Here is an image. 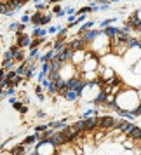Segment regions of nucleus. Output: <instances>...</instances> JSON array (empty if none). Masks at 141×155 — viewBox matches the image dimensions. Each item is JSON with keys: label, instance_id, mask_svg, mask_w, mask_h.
Masks as SVG:
<instances>
[{"label": "nucleus", "instance_id": "6", "mask_svg": "<svg viewBox=\"0 0 141 155\" xmlns=\"http://www.w3.org/2000/svg\"><path fill=\"white\" fill-rule=\"evenodd\" d=\"M120 129H122V133H129L131 134V131L134 129L133 124H129V122H120Z\"/></svg>", "mask_w": 141, "mask_h": 155}, {"label": "nucleus", "instance_id": "9", "mask_svg": "<svg viewBox=\"0 0 141 155\" xmlns=\"http://www.w3.org/2000/svg\"><path fill=\"white\" fill-rule=\"evenodd\" d=\"M131 25H134V26H141V19L139 18H136V16H133V18H131Z\"/></svg>", "mask_w": 141, "mask_h": 155}, {"label": "nucleus", "instance_id": "4", "mask_svg": "<svg viewBox=\"0 0 141 155\" xmlns=\"http://www.w3.org/2000/svg\"><path fill=\"white\" fill-rule=\"evenodd\" d=\"M94 127H98V119H87V120H84V129L92 131Z\"/></svg>", "mask_w": 141, "mask_h": 155}, {"label": "nucleus", "instance_id": "10", "mask_svg": "<svg viewBox=\"0 0 141 155\" xmlns=\"http://www.w3.org/2000/svg\"><path fill=\"white\" fill-rule=\"evenodd\" d=\"M51 80H54V82L59 80V73H57V71H52V73H51Z\"/></svg>", "mask_w": 141, "mask_h": 155}, {"label": "nucleus", "instance_id": "8", "mask_svg": "<svg viewBox=\"0 0 141 155\" xmlns=\"http://www.w3.org/2000/svg\"><path fill=\"white\" fill-rule=\"evenodd\" d=\"M103 33H105V35H108V37H115L117 33H119V30L113 28V26H108V28H106L105 31H103Z\"/></svg>", "mask_w": 141, "mask_h": 155}, {"label": "nucleus", "instance_id": "1", "mask_svg": "<svg viewBox=\"0 0 141 155\" xmlns=\"http://www.w3.org/2000/svg\"><path fill=\"white\" fill-rule=\"evenodd\" d=\"M112 126H117V122H115L112 117H99L98 119V127L106 129V127H112Z\"/></svg>", "mask_w": 141, "mask_h": 155}, {"label": "nucleus", "instance_id": "3", "mask_svg": "<svg viewBox=\"0 0 141 155\" xmlns=\"http://www.w3.org/2000/svg\"><path fill=\"white\" fill-rule=\"evenodd\" d=\"M66 89H71V91H73V89H75V91H80V89H82V82L77 80V78H73V80H70V82L66 84Z\"/></svg>", "mask_w": 141, "mask_h": 155}, {"label": "nucleus", "instance_id": "12", "mask_svg": "<svg viewBox=\"0 0 141 155\" xmlns=\"http://www.w3.org/2000/svg\"><path fill=\"white\" fill-rule=\"evenodd\" d=\"M66 96H68V98H75L77 94H75V92H73V91H68V92H66Z\"/></svg>", "mask_w": 141, "mask_h": 155}, {"label": "nucleus", "instance_id": "11", "mask_svg": "<svg viewBox=\"0 0 141 155\" xmlns=\"http://www.w3.org/2000/svg\"><path fill=\"white\" fill-rule=\"evenodd\" d=\"M26 44H28V37L23 35L21 38H19V45H26Z\"/></svg>", "mask_w": 141, "mask_h": 155}, {"label": "nucleus", "instance_id": "15", "mask_svg": "<svg viewBox=\"0 0 141 155\" xmlns=\"http://www.w3.org/2000/svg\"><path fill=\"white\" fill-rule=\"evenodd\" d=\"M139 141H141V138H139Z\"/></svg>", "mask_w": 141, "mask_h": 155}, {"label": "nucleus", "instance_id": "13", "mask_svg": "<svg viewBox=\"0 0 141 155\" xmlns=\"http://www.w3.org/2000/svg\"><path fill=\"white\" fill-rule=\"evenodd\" d=\"M63 49V42H57L56 44V51H61Z\"/></svg>", "mask_w": 141, "mask_h": 155}, {"label": "nucleus", "instance_id": "2", "mask_svg": "<svg viewBox=\"0 0 141 155\" xmlns=\"http://www.w3.org/2000/svg\"><path fill=\"white\" fill-rule=\"evenodd\" d=\"M66 141H68V138L64 136V133H57V134L52 136V143H54V145H63Z\"/></svg>", "mask_w": 141, "mask_h": 155}, {"label": "nucleus", "instance_id": "14", "mask_svg": "<svg viewBox=\"0 0 141 155\" xmlns=\"http://www.w3.org/2000/svg\"><path fill=\"white\" fill-rule=\"evenodd\" d=\"M103 99H105V94L101 92V94H99V96H98V99H96V101H103Z\"/></svg>", "mask_w": 141, "mask_h": 155}, {"label": "nucleus", "instance_id": "7", "mask_svg": "<svg viewBox=\"0 0 141 155\" xmlns=\"http://www.w3.org/2000/svg\"><path fill=\"white\" fill-rule=\"evenodd\" d=\"M131 138H133L134 141H139V138H141V127H134L133 131H131Z\"/></svg>", "mask_w": 141, "mask_h": 155}, {"label": "nucleus", "instance_id": "5", "mask_svg": "<svg viewBox=\"0 0 141 155\" xmlns=\"http://www.w3.org/2000/svg\"><path fill=\"white\" fill-rule=\"evenodd\" d=\"M71 56H73V51H71V49H66V51H63V52L59 54V58H57V59L63 63V61H66V59H70Z\"/></svg>", "mask_w": 141, "mask_h": 155}]
</instances>
